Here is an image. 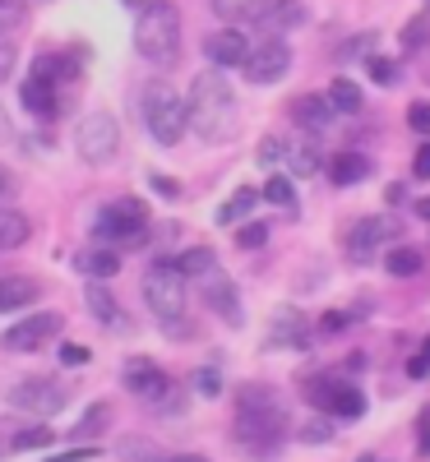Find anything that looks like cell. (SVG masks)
<instances>
[{"mask_svg":"<svg viewBox=\"0 0 430 462\" xmlns=\"http://www.w3.org/2000/svg\"><path fill=\"white\" fill-rule=\"evenodd\" d=\"M185 121L204 143H222L237 134V93L222 74H200L190 84V102H185Z\"/></svg>","mask_w":430,"mask_h":462,"instance_id":"obj_1","label":"cell"},{"mask_svg":"<svg viewBox=\"0 0 430 462\" xmlns=\"http://www.w3.org/2000/svg\"><path fill=\"white\" fill-rule=\"evenodd\" d=\"M283 435H287V411H283L278 393L259 389V383L241 389V398H237V439L246 448L264 453L268 444H278Z\"/></svg>","mask_w":430,"mask_h":462,"instance_id":"obj_2","label":"cell"},{"mask_svg":"<svg viewBox=\"0 0 430 462\" xmlns=\"http://www.w3.org/2000/svg\"><path fill=\"white\" fill-rule=\"evenodd\" d=\"M135 51L153 65H176L181 56V14L172 0H153V5L139 10L135 19Z\"/></svg>","mask_w":430,"mask_h":462,"instance_id":"obj_3","label":"cell"},{"mask_svg":"<svg viewBox=\"0 0 430 462\" xmlns=\"http://www.w3.org/2000/svg\"><path fill=\"white\" fill-rule=\"evenodd\" d=\"M144 300H148V310L158 315L163 324L181 319L185 315V273L172 263V259H158V263H148V273H144Z\"/></svg>","mask_w":430,"mask_h":462,"instance_id":"obj_4","label":"cell"},{"mask_svg":"<svg viewBox=\"0 0 430 462\" xmlns=\"http://www.w3.org/2000/svg\"><path fill=\"white\" fill-rule=\"evenodd\" d=\"M144 125L163 148H172L185 134V125H190L185 121V102L172 93V84H148L144 88Z\"/></svg>","mask_w":430,"mask_h":462,"instance_id":"obj_5","label":"cell"},{"mask_svg":"<svg viewBox=\"0 0 430 462\" xmlns=\"http://www.w3.org/2000/svg\"><path fill=\"white\" fill-rule=\"evenodd\" d=\"M98 241H107L111 250H121V245H139L148 236V208L139 199H116L98 213Z\"/></svg>","mask_w":430,"mask_h":462,"instance_id":"obj_6","label":"cell"},{"mask_svg":"<svg viewBox=\"0 0 430 462\" xmlns=\"http://www.w3.org/2000/svg\"><path fill=\"white\" fill-rule=\"evenodd\" d=\"M305 398H310V407H315V411H333V416H342V420L366 416L361 389H357V383H347V379H338V374L305 379Z\"/></svg>","mask_w":430,"mask_h":462,"instance_id":"obj_7","label":"cell"},{"mask_svg":"<svg viewBox=\"0 0 430 462\" xmlns=\"http://www.w3.org/2000/svg\"><path fill=\"white\" fill-rule=\"evenodd\" d=\"M74 143H79V158L89 167H107L116 152H121V125H116V116L107 111H93L79 121V134H74Z\"/></svg>","mask_w":430,"mask_h":462,"instance_id":"obj_8","label":"cell"},{"mask_svg":"<svg viewBox=\"0 0 430 462\" xmlns=\"http://www.w3.org/2000/svg\"><path fill=\"white\" fill-rule=\"evenodd\" d=\"M61 328H65V319L56 310H42V315H28V319L10 324L0 333V346H5V352H42Z\"/></svg>","mask_w":430,"mask_h":462,"instance_id":"obj_9","label":"cell"},{"mask_svg":"<svg viewBox=\"0 0 430 462\" xmlns=\"http://www.w3.org/2000/svg\"><path fill=\"white\" fill-rule=\"evenodd\" d=\"M241 69H246L250 84H278L283 74L292 69V47L283 42V37H259Z\"/></svg>","mask_w":430,"mask_h":462,"instance_id":"obj_10","label":"cell"},{"mask_svg":"<svg viewBox=\"0 0 430 462\" xmlns=\"http://www.w3.org/2000/svg\"><path fill=\"white\" fill-rule=\"evenodd\" d=\"M65 402H70L65 383L42 379V374H37V379H23V383H14V389H10V407L33 411V416H56Z\"/></svg>","mask_w":430,"mask_h":462,"instance_id":"obj_11","label":"cell"},{"mask_svg":"<svg viewBox=\"0 0 430 462\" xmlns=\"http://www.w3.org/2000/svg\"><path fill=\"white\" fill-rule=\"evenodd\" d=\"M126 389L135 393V398H144V402H172L176 398V389H172V379L153 365V361H144V356H135L130 365H126Z\"/></svg>","mask_w":430,"mask_h":462,"instance_id":"obj_12","label":"cell"},{"mask_svg":"<svg viewBox=\"0 0 430 462\" xmlns=\"http://www.w3.org/2000/svg\"><path fill=\"white\" fill-rule=\"evenodd\" d=\"M23 106L37 116V121H56L65 111V97H61V84H51L42 69H33L23 79Z\"/></svg>","mask_w":430,"mask_h":462,"instance_id":"obj_13","label":"cell"},{"mask_svg":"<svg viewBox=\"0 0 430 462\" xmlns=\"http://www.w3.org/2000/svg\"><path fill=\"white\" fill-rule=\"evenodd\" d=\"M204 56L218 65V69H231V65H246V56H250V42H246V32L241 28H218V32H209L204 37Z\"/></svg>","mask_w":430,"mask_h":462,"instance_id":"obj_14","label":"cell"},{"mask_svg":"<svg viewBox=\"0 0 430 462\" xmlns=\"http://www.w3.org/2000/svg\"><path fill=\"white\" fill-rule=\"evenodd\" d=\"M204 287V296H209V305L222 315V319H231V324H241V305H237V287H231V278L222 273V268H209L204 278H194Z\"/></svg>","mask_w":430,"mask_h":462,"instance_id":"obj_15","label":"cell"},{"mask_svg":"<svg viewBox=\"0 0 430 462\" xmlns=\"http://www.w3.org/2000/svg\"><path fill=\"white\" fill-rule=\"evenodd\" d=\"M37 296H42L37 278H23V273L0 278V315H5V310H23V305H33Z\"/></svg>","mask_w":430,"mask_h":462,"instance_id":"obj_16","label":"cell"},{"mask_svg":"<svg viewBox=\"0 0 430 462\" xmlns=\"http://www.w3.org/2000/svg\"><path fill=\"white\" fill-rule=\"evenodd\" d=\"M74 268H79V273H89L93 282L116 278V273H121V250H111V245H102V250H84L79 259H74Z\"/></svg>","mask_w":430,"mask_h":462,"instance_id":"obj_17","label":"cell"},{"mask_svg":"<svg viewBox=\"0 0 430 462\" xmlns=\"http://www.w3.org/2000/svg\"><path fill=\"white\" fill-rule=\"evenodd\" d=\"M273 0H213V10L231 23V28H241V23H264Z\"/></svg>","mask_w":430,"mask_h":462,"instance_id":"obj_18","label":"cell"},{"mask_svg":"<svg viewBox=\"0 0 430 462\" xmlns=\"http://www.w3.org/2000/svg\"><path fill=\"white\" fill-rule=\"evenodd\" d=\"M366 176H370V158H361V152H351V148H342L338 158L329 162V180L333 185H357Z\"/></svg>","mask_w":430,"mask_h":462,"instance_id":"obj_19","label":"cell"},{"mask_svg":"<svg viewBox=\"0 0 430 462\" xmlns=\"http://www.w3.org/2000/svg\"><path fill=\"white\" fill-rule=\"evenodd\" d=\"M292 116H296V125H305V130H324L333 121V106H329V97L310 93V97H296L292 102Z\"/></svg>","mask_w":430,"mask_h":462,"instance_id":"obj_20","label":"cell"},{"mask_svg":"<svg viewBox=\"0 0 430 462\" xmlns=\"http://www.w3.org/2000/svg\"><path fill=\"white\" fill-rule=\"evenodd\" d=\"M107 426H111V402H93V407L79 416V426L70 430V439H74V444H93Z\"/></svg>","mask_w":430,"mask_h":462,"instance_id":"obj_21","label":"cell"},{"mask_svg":"<svg viewBox=\"0 0 430 462\" xmlns=\"http://www.w3.org/2000/svg\"><path fill=\"white\" fill-rule=\"evenodd\" d=\"M384 236H388V222H379V217H361L357 231H351V259L366 263V254H370L375 241H384Z\"/></svg>","mask_w":430,"mask_h":462,"instance_id":"obj_22","label":"cell"},{"mask_svg":"<svg viewBox=\"0 0 430 462\" xmlns=\"http://www.w3.org/2000/svg\"><path fill=\"white\" fill-rule=\"evenodd\" d=\"M33 236V222L19 208H0V250H19Z\"/></svg>","mask_w":430,"mask_h":462,"instance_id":"obj_23","label":"cell"},{"mask_svg":"<svg viewBox=\"0 0 430 462\" xmlns=\"http://www.w3.org/2000/svg\"><path fill=\"white\" fill-rule=\"evenodd\" d=\"M273 342H278V346H305L310 342L305 319L296 310H278V315H273Z\"/></svg>","mask_w":430,"mask_h":462,"instance_id":"obj_24","label":"cell"},{"mask_svg":"<svg viewBox=\"0 0 430 462\" xmlns=\"http://www.w3.org/2000/svg\"><path fill=\"white\" fill-rule=\"evenodd\" d=\"M264 23L268 28H301L305 23V5H301V0H273Z\"/></svg>","mask_w":430,"mask_h":462,"instance_id":"obj_25","label":"cell"},{"mask_svg":"<svg viewBox=\"0 0 430 462\" xmlns=\"http://www.w3.org/2000/svg\"><path fill=\"white\" fill-rule=\"evenodd\" d=\"M84 296H89V310H93L98 319H107V324H126L121 305H116V296H111V291H107L102 282H93V287H89Z\"/></svg>","mask_w":430,"mask_h":462,"instance_id":"obj_26","label":"cell"},{"mask_svg":"<svg viewBox=\"0 0 430 462\" xmlns=\"http://www.w3.org/2000/svg\"><path fill=\"white\" fill-rule=\"evenodd\" d=\"M283 158H287L292 176H315V171H320V152L310 148V143H287Z\"/></svg>","mask_w":430,"mask_h":462,"instance_id":"obj_27","label":"cell"},{"mask_svg":"<svg viewBox=\"0 0 430 462\" xmlns=\"http://www.w3.org/2000/svg\"><path fill=\"white\" fill-rule=\"evenodd\" d=\"M384 268H388L394 278H412V273H421V250H412V245L388 250V254H384Z\"/></svg>","mask_w":430,"mask_h":462,"instance_id":"obj_28","label":"cell"},{"mask_svg":"<svg viewBox=\"0 0 430 462\" xmlns=\"http://www.w3.org/2000/svg\"><path fill=\"white\" fill-rule=\"evenodd\" d=\"M259 199H264L259 189H237V195H231V199L218 208V222H222V226H227V222H241V217H246V213H250Z\"/></svg>","mask_w":430,"mask_h":462,"instance_id":"obj_29","label":"cell"},{"mask_svg":"<svg viewBox=\"0 0 430 462\" xmlns=\"http://www.w3.org/2000/svg\"><path fill=\"white\" fill-rule=\"evenodd\" d=\"M176 268H181L185 278H204L209 268H218V254H213V250H204V245H200V250H185V254L176 259Z\"/></svg>","mask_w":430,"mask_h":462,"instance_id":"obj_30","label":"cell"},{"mask_svg":"<svg viewBox=\"0 0 430 462\" xmlns=\"http://www.w3.org/2000/svg\"><path fill=\"white\" fill-rule=\"evenodd\" d=\"M329 106L333 111H361V88L351 84V79H333V88H329Z\"/></svg>","mask_w":430,"mask_h":462,"instance_id":"obj_31","label":"cell"},{"mask_svg":"<svg viewBox=\"0 0 430 462\" xmlns=\"http://www.w3.org/2000/svg\"><path fill=\"white\" fill-rule=\"evenodd\" d=\"M28 19V0H0V42H5L10 32H19Z\"/></svg>","mask_w":430,"mask_h":462,"instance_id":"obj_32","label":"cell"},{"mask_svg":"<svg viewBox=\"0 0 430 462\" xmlns=\"http://www.w3.org/2000/svg\"><path fill=\"white\" fill-rule=\"evenodd\" d=\"M259 195H264L268 204H278V208H287V213L296 208V189H292V180H287V176H273V180H268V185L259 189Z\"/></svg>","mask_w":430,"mask_h":462,"instance_id":"obj_33","label":"cell"},{"mask_svg":"<svg viewBox=\"0 0 430 462\" xmlns=\"http://www.w3.org/2000/svg\"><path fill=\"white\" fill-rule=\"evenodd\" d=\"M366 69H370V79L384 84V88H388V84H398V65H394V60H384V56H370Z\"/></svg>","mask_w":430,"mask_h":462,"instance_id":"obj_34","label":"cell"},{"mask_svg":"<svg viewBox=\"0 0 430 462\" xmlns=\"http://www.w3.org/2000/svg\"><path fill=\"white\" fill-rule=\"evenodd\" d=\"M301 439L305 444H329L333 439V426H329L324 416H315V420H305V426H301Z\"/></svg>","mask_w":430,"mask_h":462,"instance_id":"obj_35","label":"cell"},{"mask_svg":"<svg viewBox=\"0 0 430 462\" xmlns=\"http://www.w3.org/2000/svg\"><path fill=\"white\" fill-rule=\"evenodd\" d=\"M264 241H268V226H264V222H250V226L237 231V245H241V250H259Z\"/></svg>","mask_w":430,"mask_h":462,"instance_id":"obj_36","label":"cell"},{"mask_svg":"<svg viewBox=\"0 0 430 462\" xmlns=\"http://www.w3.org/2000/svg\"><path fill=\"white\" fill-rule=\"evenodd\" d=\"M42 444H51V430L47 426H33V430H19L14 435V448H23V453L28 448H42Z\"/></svg>","mask_w":430,"mask_h":462,"instance_id":"obj_37","label":"cell"},{"mask_svg":"<svg viewBox=\"0 0 430 462\" xmlns=\"http://www.w3.org/2000/svg\"><path fill=\"white\" fill-rule=\"evenodd\" d=\"M407 125L430 139V102H412V106H407Z\"/></svg>","mask_w":430,"mask_h":462,"instance_id":"obj_38","label":"cell"},{"mask_svg":"<svg viewBox=\"0 0 430 462\" xmlns=\"http://www.w3.org/2000/svg\"><path fill=\"white\" fill-rule=\"evenodd\" d=\"M61 361H65V365H89V346L65 342V346H61Z\"/></svg>","mask_w":430,"mask_h":462,"instance_id":"obj_39","label":"cell"},{"mask_svg":"<svg viewBox=\"0 0 430 462\" xmlns=\"http://www.w3.org/2000/svg\"><path fill=\"white\" fill-rule=\"evenodd\" d=\"M412 171H416V180H430V139L416 148V162H412Z\"/></svg>","mask_w":430,"mask_h":462,"instance_id":"obj_40","label":"cell"},{"mask_svg":"<svg viewBox=\"0 0 430 462\" xmlns=\"http://www.w3.org/2000/svg\"><path fill=\"white\" fill-rule=\"evenodd\" d=\"M194 383H200V393H209V398H213V393L222 389V379H218V370H209V365L200 370V379H194Z\"/></svg>","mask_w":430,"mask_h":462,"instance_id":"obj_41","label":"cell"},{"mask_svg":"<svg viewBox=\"0 0 430 462\" xmlns=\"http://www.w3.org/2000/svg\"><path fill=\"white\" fill-rule=\"evenodd\" d=\"M153 189H158L163 199H181V185H176L172 176H153Z\"/></svg>","mask_w":430,"mask_h":462,"instance_id":"obj_42","label":"cell"},{"mask_svg":"<svg viewBox=\"0 0 430 462\" xmlns=\"http://www.w3.org/2000/svg\"><path fill=\"white\" fill-rule=\"evenodd\" d=\"M283 148H287V143H278V139H264V143H259V162H278V158H283Z\"/></svg>","mask_w":430,"mask_h":462,"instance_id":"obj_43","label":"cell"},{"mask_svg":"<svg viewBox=\"0 0 430 462\" xmlns=\"http://www.w3.org/2000/svg\"><path fill=\"white\" fill-rule=\"evenodd\" d=\"M347 319H351V315H324V319H320V337H333L338 328H347Z\"/></svg>","mask_w":430,"mask_h":462,"instance_id":"obj_44","label":"cell"},{"mask_svg":"<svg viewBox=\"0 0 430 462\" xmlns=\"http://www.w3.org/2000/svg\"><path fill=\"white\" fill-rule=\"evenodd\" d=\"M403 42H407V47H421V42H425V19L407 23V32H403Z\"/></svg>","mask_w":430,"mask_h":462,"instance_id":"obj_45","label":"cell"},{"mask_svg":"<svg viewBox=\"0 0 430 462\" xmlns=\"http://www.w3.org/2000/svg\"><path fill=\"white\" fill-rule=\"evenodd\" d=\"M10 195H14V180H10V171H5V167H0V204H5Z\"/></svg>","mask_w":430,"mask_h":462,"instance_id":"obj_46","label":"cell"},{"mask_svg":"<svg viewBox=\"0 0 430 462\" xmlns=\"http://www.w3.org/2000/svg\"><path fill=\"white\" fill-rule=\"evenodd\" d=\"M407 374H412V379H425V374H430V361H425V356H416V361L407 365Z\"/></svg>","mask_w":430,"mask_h":462,"instance_id":"obj_47","label":"cell"},{"mask_svg":"<svg viewBox=\"0 0 430 462\" xmlns=\"http://www.w3.org/2000/svg\"><path fill=\"white\" fill-rule=\"evenodd\" d=\"M10 65H14V47H0V79L10 74Z\"/></svg>","mask_w":430,"mask_h":462,"instance_id":"obj_48","label":"cell"},{"mask_svg":"<svg viewBox=\"0 0 430 462\" xmlns=\"http://www.w3.org/2000/svg\"><path fill=\"white\" fill-rule=\"evenodd\" d=\"M167 462H209V457H194V453H176V457H167Z\"/></svg>","mask_w":430,"mask_h":462,"instance_id":"obj_49","label":"cell"},{"mask_svg":"<svg viewBox=\"0 0 430 462\" xmlns=\"http://www.w3.org/2000/svg\"><path fill=\"white\" fill-rule=\"evenodd\" d=\"M126 5H130V10H144V5H153V0H126Z\"/></svg>","mask_w":430,"mask_h":462,"instance_id":"obj_50","label":"cell"},{"mask_svg":"<svg viewBox=\"0 0 430 462\" xmlns=\"http://www.w3.org/2000/svg\"><path fill=\"white\" fill-rule=\"evenodd\" d=\"M0 134H10V121H5V111H0Z\"/></svg>","mask_w":430,"mask_h":462,"instance_id":"obj_51","label":"cell"},{"mask_svg":"<svg viewBox=\"0 0 430 462\" xmlns=\"http://www.w3.org/2000/svg\"><path fill=\"white\" fill-rule=\"evenodd\" d=\"M421 356H425V361H430V337H425V352H421Z\"/></svg>","mask_w":430,"mask_h":462,"instance_id":"obj_52","label":"cell"},{"mask_svg":"<svg viewBox=\"0 0 430 462\" xmlns=\"http://www.w3.org/2000/svg\"><path fill=\"white\" fill-rule=\"evenodd\" d=\"M357 462H379V457H370V453H366V457H357Z\"/></svg>","mask_w":430,"mask_h":462,"instance_id":"obj_53","label":"cell"},{"mask_svg":"<svg viewBox=\"0 0 430 462\" xmlns=\"http://www.w3.org/2000/svg\"><path fill=\"white\" fill-rule=\"evenodd\" d=\"M421 213H425V217H430V204H421Z\"/></svg>","mask_w":430,"mask_h":462,"instance_id":"obj_54","label":"cell"}]
</instances>
